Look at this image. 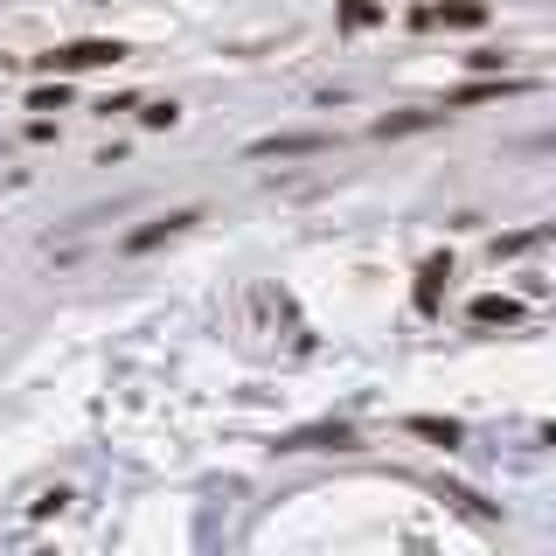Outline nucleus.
I'll return each instance as SVG.
<instances>
[{"mask_svg": "<svg viewBox=\"0 0 556 556\" xmlns=\"http://www.w3.org/2000/svg\"><path fill=\"white\" fill-rule=\"evenodd\" d=\"M473 320H480V327H494V320L508 327V320H522V306H515V299H501V292H480V299H473Z\"/></svg>", "mask_w": 556, "mask_h": 556, "instance_id": "6", "label": "nucleus"}, {"mask_svg": "<svg viewBox=\"0 0 556 556\" xmlns=\"http://www.w3.org/2000/svg\"><path fill=\"white\" fill-rule=\"evenodd\" d=\"M195 223V209H174V216H160V223H146L139 237H126V251H153V244H167L174 230H188Z\"/></svg>", "mask_w": 556, "mask_h": 556, "instance_id": "4", "label": "nucleus"}, {"mask_svg": "<svg viewBox=\"0 0 556 556\" xmlns=\"http://www.w3.org/2000/svg\"><path fill=\"white\" fill-rule=\"evenodd\" d=\"M501 91H515V84H466L452 105H480V98H501Z\"/></svg>", "mask_w": 556, "mask_h": 556, "instance_id": "11", "label": "nucleus"}, {"mask_svg": "<svg viewBox=\"0 0 556 556\" xmlns=\"http://www.w3.org/2000/svg\"><path fill=\"white\" fill-rule=\"evenodd\" d=\"M424 126H438V112H404V119H383L376 133H383V139H397V133H424Z\"/></svg>", "mask_w": 556, "mask_h": 556, "instance_id": "9", "label": "nucleus"}, {"mask_svg": "<svg viewBox=\"0 0 556 556\" xmlns=\"http://www.w3.org/2000/svg\"><path fill=\"white\" fill-rule=\"evenodd\" d=\"M313 445H355V431H348V424H320V431H292V438H278V452H313Z\"/></svg>", "mask_w": 556, "mask_h": 556, "instance_id": "3", "label": "nucleus"}, {"mask_svg": "<svg viewBox=\"0 0 556 556\" xmlns=\"http://www.w3.org/2000/svg\"><path fill=\"white\" fill-rule=\"evenodd\" d=\"M411 431L417 438H431V445H445V452L459 445V424H452V417H411Z\"/></svg>", "mask_w": 556, "mask_h": 556, "instance_id": "8", "label": "nucleus"}, {"mask_svg": "<svg viewBox=\"0 0 556 556\" xmlns=\"http://www.w3.org/2000/svg\"><path fill=\"white\" fill-rule=\"evenodd\" d=\"M63 98H70V91H63V84H42V91H35V98H28V105H35V112H63Z\"/></svg>", "mask_w": 556, "mask_h": 556, "instance_id": "12", "label": "nucleus"}, {"mask_svg": "<svg viewBox=\"0 0 556 556\" xmlns=\"http://www.w3.org/2000/svg\"><path fill=\"white\" fill-rule=\"evenodd\" d=\"M431 21H445V28H480L487 7H480V0H445V7H424V14H417V28H431Z\"/></svg>", "mask_w": 556, "mask_h": 556, "instance_id": "2", "label": "nucleus"}, {"mask_svg": "<svg viewBox=\"0 0 556 556\" xmlns=\"http://www.w3.org/2000/svg\"><path fill=\"white\" fill-rule=\"evenodd\" d=\"M126 49L119 42H70V49H56V56H42L56 77H70V70H105V63H119Z\"/></svg>", "mask_w": 556, "mask_h": 556, "instance_id": "1", "label": "nucleus"}, {"mask_svg": "<svg viewBox=\"0 0 556 556\" xmlns=\"http://www.w3.org/2000/svg\"><path fill=\"white\" fill-rule=\"evenodd\" d=\"M376 14H383V7H376V0H348V7H341V21H348V28H369V21H376Z\"/></svg>", "mask_w": 556, "mask_h": 556, "instance_id": "10", "label": "nucleus"}, {"mask_svg": "<svg viewBox=\"0 0 556 556\" xmlns=\"http://www.w3.org/2000/svg\"><path fill=\"white\" fill-rule=\"evenodd\" d=\"M445 278H452V258H424V272H417V306H424V313L438 306V285H445Z\"/></svg>", "mask_w": 556, "mask_h": 556, "instance_id": "5", "label": "nucleus"}, {"mask_svg": "<svg viewBox=\"0 0 556 556\" xmlns=\"http://www.w3.org/2000/svg\"><path fill=\"white\" fill-rule=\"evenodd\" d=\"M320 146H327L320 133H285V139H258L251 153H320Z\"/></svg>", "mask_w": 556, "mask_h": 556, "instance_id": "7", "label": "nucleus"}]
</instances>
